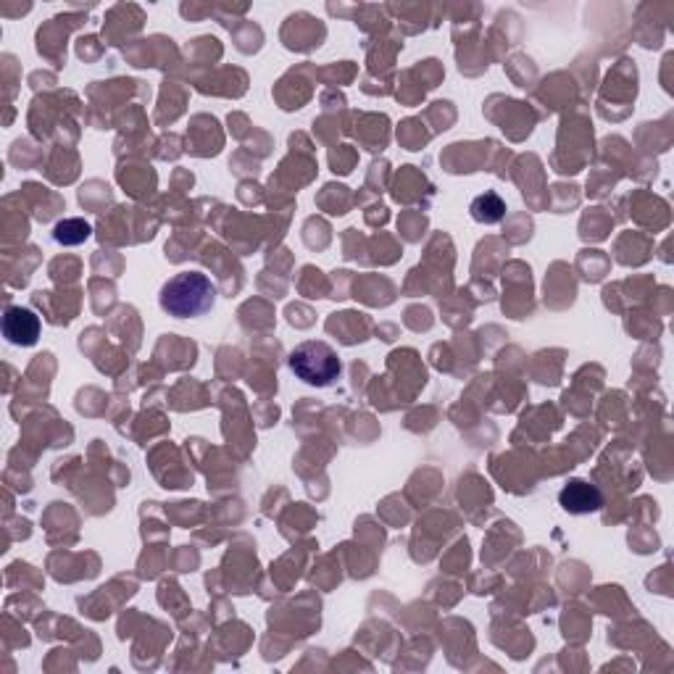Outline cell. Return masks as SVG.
Listing matches in <instances>:
<instances>
[{
	"instance_id": "6da1fadb",
	"label": "cell",
	"mask_w": 674,
	"mask_h": 674,
	"mask_svg": "<svg viewBox=\"0 0 674 674\" xmlns=\"http://www.w3.org/2000/svg\"><path fill=\"white\" fill-rule=\"evenodd\" d=\"M216 285L203 272H180L161 287L158 303L174 319H195L211 311Z\"/></svg>"
},
{
	"instance_id": "7a4b0ae2",
	"label": "cell",
	"mask_w": 674,
	"mask_h": 674,
	"mask_svg": "<svg viewBox=\"0 0 674 674\" xmlns=\"http://www.w3.org/2000/svg\"><path fill=\"white\" fill-rule=\"evenodd\" d=\"M287 364H290V372L311 388H330L343 372L337 351L322 340H306V343L298 345L290 353Z\"/></svg>"
},
{
	"instance_id": "3957f363",
	"label": "cell",
	"mask_w": 674,
	"mask_h": 674,
	"mask_svg": "<svg viewBox=\"0 0 674 674\" xmlns=\"http://www.w3.org/2000/svg\"><path fill=\"white\" fill-rule=\"evenodd\" d=\"M3 335L8 343L19 345V348L35 345L40 337V316L24 306H8L3 314Z\"/></svg>"
},
{
	"instance_id": "277c9868",
	"label": "cell",
	"mask_w": 674,
	"mask_h": 674,
	"mask_svg": "<svg viewBox=\"0 0 674 674\" xmlns=\"http://www.w3.org/2000/svg\"><path fill=\"white\" fill-rule=\"evenodd\" d=\"M559 503L564 511L582 517V514H596V511H601L603 495L601 490H598L596 485H590V482L572 480L567 488L559 493Z\"/></svg>"
},
{
	"instance_id": "5b68a950",
	"label": "cell",
	"mask_w": 674,
	"mask_h": 674,
	"mask_svg": "<svg viewBox=\"0 0 674 674\" xmlns=\"http://www.w3.org/2000/svg\"><path fill=\"white\" fill-rule=\"evenodd\" d=\"M469 211H472L474 222L498 224L503 219V214H506V203L501 201V195L485 193V195H477V198H474Z\"/></svg>"
},
{
	"instance_id": "8992f818",
	"label": "cell",
	"mask_w": 674,
	"mask_h": 674,
	"mask_svg": "<svg viewBox=\"0 0 674 674\" xmlns=\"http://www.w3.org/2000/svg\"><path fill=\"white\" fill-rule=\"evenodd\" d=\"M90 235H93V230H90V224H87L85 219H64V222H58L56 230H53L56 243L61 245L85 243Z\"/></svg>"
}]
</instances>
